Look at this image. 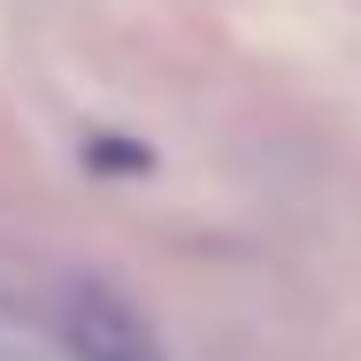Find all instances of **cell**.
Instances as JSON below:
<instances>
[{
    "label": "cell",
    "mask_w": 361,
    "mask_h": 361,
    "mask_svg": "<svg viewBox=\"0 0 361 361\" xmlns=\"http://www.w3.org/2000/svg\"><path fill=\"white\" fill-rule=\"evenodd\" d=\"M62 346L77 361H161V338L139 307L100 277H77L62 292Z\"/></svg>",
    "instance_id": "1"
}]
</instances>
